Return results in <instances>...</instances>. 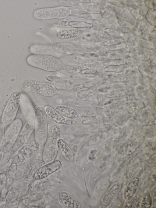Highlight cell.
Returning <instances> with one entry per match:
<instances>
[{
  "label": "cell",
  "instance_id": "4",
  "mask_svg": "<svg viewBox=\"0 0 156 208\" xmlns=\"http://www.w3.org/2000/svg\"><path fill=\"white\" fill-rule=\"evenodd\" d=\"M22 99V94L18 91H13L10 95L2 115V123L5 127L15 120Z\"/></svg>",
  "mask_w": 156,
  "mask_h": 208
},
{
  "label": "cell",
  "instance_id": "5",
  "mask_svg": "<svg viewBox=\"0 0 156 208\" xmlns=\"http://www.w3.org/2000/svg\"><path fill=\"white\" fill-rule=\"evenodd\" d=\"M22 87L25 90L45 97H51L57 93L56 87L47 82L27 79L23 81Z\"/></svg>",
  "mask_w": 156,
  "mask_h": 208
},
{
  "label": "cell",
  "instance_id": "11",
  "mask_svg": "<svg viewBox=\"0 0 156 208\" xmlns=\"http://www.w3.org/2000/svg\"><path fill=\"white\" fill-rule=\"evenodd\" d=\"M58 199L59 202L64 208H84L73 196L67 192L60 193L58 195Z\"/></svg>",
  "mask_w": 156,
  "mask_h": 208
},
{
  "label": "cell",
  "instance_id": "8",
  "mask_svg": "<svg viewBox=\"0 0 156 208\" xmlns=\"http://www.w3.org/2000/svg\"><path fill=\"white\" fill-rule=\"evenodd\" d=\"M22 125V121L20 119H15L9 125L5 132L1 151L3 152L12 141L20 134Z\"/></svg>",
  "mask_w": 156,
  "mask_h": 208
},
{
  "label": "cell",
  "instance_id": "19",
  "mask_svg": "<svg viewBox=\"0 0 156 208\" xmlns=\"http://www.w3.org/2000/svg\"><path fill=\"white\" fill-rule=\"evenodd\" d=\"M34 121L31 120H27L24 124L19 134L25 138V142L29 138L34 130Z\"/></svg>",
  "mask_w": 156,
  "mask_h": 208
},
{
  "label": "cell",
  "instance_id": "12",
  "mask_svg": "<svg viewBox=\"0 0 156 208\" xmlns=\"http://www.w3.org/2000/svg\"><path fill=\"white\" fill-rule=\"evenodd\" d=\"M52 51L56 53L66 55H73L77 51L76 46L71 43L56 42L51 45Z\"/></svg>",
  "mask_w": 156,
  "mask_h": 208
},
{
  "label": "cell",
  "instance_id": "7",
  "mask_svg": "<svg viewBox=\"0 0 156 208\" xmlns=\"http://www.w3.org/2000/svg\"><path fill=\"white\" fill-rule=\"evenodd\" d=\"M40 147L39 143L35 140L24 144L11 159L12 163L17 165L27 162L33 157Z\"/></svg>",
  "mask_w": 156,
  "mask_h": 208
},
{
  "label": "cell",
  "instance_id": "3",
  "mask_svg": "<svg viewBox=\"0 0 156 208\" xmlns=\"http://www.w3.org/2000/svg\"><path fill=\"white\" fill-rule=\"evenodd\" d=\"M34 137L35 140L39 143L40 147H44L48 133L47 116L45 109L39 106L35 113Z\"/></svg>",
  "mask_w": 156,
  "mask_h": 208
},
{
  "label": "cell",
  "instance_id": "15",
  "mask_svg": "<svg viewBox=\"0 0 156 208\" xmlns=\"http://www.w3.org/2000/svg\"><path fill=\"white\" fill-rule=\"evenodd\" d=\"M139 182V178L135 177L128 183L123 192V197L126 200L132 197L136 191Z\"/></svg>",
  "mask_w": 156,
  "mask_h": 208
},
{
  "label": "cell",
  "instance_id": "20",
  "mask_svg": "<svg viewBox=\"0 0 156 208\" xmlns=\"http://www.w3.org/2000/svg\"><path fill=\"white\" fill-rule=\"evenodd\" d=\"M43 161L42 152H37L30 161V166L31 169L34 171L37 170L41 167Z\"/></svg>",
  "mask_w": 156,
  "mask_h": 208
},
{
  "label": "cell",
  "instance_id": "14",
  "mask_svg": "<svg viewBox=\"0 0 156 208\" xmlns=\"http://www.w3.org/2000/svg\"><path fill=\"white\" fill-rule=\"evenodd\" d=\"M82 34V31L79 29L73 28H66L61 29L57 31L55 36L60 40L73 38L79 36Z\"/></svg>",
  "mask_w": 156,
  "mask_h": 208
},
{
  "label": "cell",
  "instance_id": "10",
  "mask_svg": "<svg viewBox=\"0 0 156 208\" xmlns=\"http://www.w3.org/2000/svg\"><path fill=\"white\" fill-rule=\"evenodd\" d=\"M25 142V138L22 135H17L3 151V159L7 160L12 159Z\"/></svg>",
  "mask_w": 156,
  "mask_h": 208
},
{
  "label": "cell",
  "instance_id": "16",
  "mask_svg": "<svg viewBox=\"0 0 156 208\" xmlns=\"http://www.w3.org/2000/svg\"><path fill=\"white\" fill-rule=\"evenodd\" d=\"M58 148L65 159L67 161H72L74 159V154L65 141L59 138L58 141Z\"/></svg>",
  "mask_w": 156,
  "mask_h": 208
},
{
  "label": "cell",
  "instance_id": "26",
  "mask_svg": "<svg viewBox=\"0 0 156 208\" xmlns=\"http://www.w3.org/2000/svg\"><path fill=\"white\" fill-rule=\"evenodd\" d=\"M0 177L3 178H0V179H3V180H1V182L3 184H6L7 181V178L6 174L3 173H1L0 174Z\"/></svg>",
  "mask_w": 156,
  "mask_h": 208
},
{
  "label": "cell",
  "instance_id": "9",
  "mask_svg": "<svg viewBox=\"0 0 156 208\" xmlns=\"http://www.w3.org/2000/svg\"><path fill=\"white\" fill-rule=\"evenodd\" d=\"M46 164L35 171L33 176L34 179L38 180L45 178L58 170L62 166L61 162L58 160H55Z\"/></svg>",
  "mask_w": 156,
  "mask_h": 208
},
{
  "label": "cell",
  "instance_id": "25",
  "mask_svg": "<svg viewBox=\"0 0 156 208\" xmlns=\"http://www.w3.org/2000/svg\"><path fill=\"white\" fill-rule=\"evenodd\" d=\"M35 171L32 170H31L30 172L25 177L23 180V183L25 184H26L28 183L29 181L33 177Z\"/></svg>",
  "mask_w": 156,
  "mask_h": 208
},
{
  "label": "cell",
  "instance_id": "24",
  "mask_svg": "<svg viewBox=\"0 0 156 208\" xmlns=\"http://www.w3.org/2000/svg\"><path fill=\"white\" fill-rule=\"evenodd\" d=\"M5 132V126L2 123L0 122V152L3 142Z\"/></svg>",
  "mask_w": 156,
  "mask_h": 208
},
{
  "label": "cell",
  "instance_id": "1",
  "mask_svg": "<svg viewBox=\"0 0 156 208\" xmlns=\"http://www.w3.org/2000/svg\"><path fill=\"white\" fill-rule=\"evenodd\" d=\"M26 61L32 66L49 72L58 70L62 66L59 59L50 55H31L27 57Z\"/></svg>",
  "mask_w": 156,
  "mask_h": 208
},
{
  "label": "cell",
  "instance_id": "6",
  "mask_svg": "<svg viewBox=\"0 0 156 208\" xmlns=\"http://www.w3.org/2000/svg\"><path fill=\"white\" fill-rule=\"evenodd\" d=\"M70 14V10L68 8L58 6L37 9L34 11L33 15L36 19L44 20L64 19Z\"/></svg>",
  "mask_w": 156,
  "mask_h": 208
},
{
  "label": "cell",
  "instance_id": "21",
  "mask_svg": "<svg viewBox=\"0 0 156 208\" xmlns=\"http://www.w3.org/2000/svg\"><path fill=\"white\" fill-rule=\"evenodd\" d=\"M20 193L19 189L16 188H13L8 192L5 195V198L8 203H11L15 201L17 199Z\"/></svg>",
  "mask_w": 156,
  "mask_h": 208
},
{
  "label": "cell",
  "instance_id": "23",
  "mask_svg": "<svg viewBox=\"0 0 156 208\" xmlns=\"http://www.w3.org/2000/svg\"><path fill=\"white\" fill-rule=\"evenodd\" d=\"M151 199L149 192L146 191L144 194L141 200L140 207L142 208H149L151 205Z\"/></svg>",
  "mask_w": 156,
  "mask_h": 208
},
{
  "label": "cell",
  "instance_id": "27",
  "mask_svg": "<svg viewBox=\"0 0 156 208\" xmlns=\"http://www.w3.org/2000/svg\"><path fill=\"white\" fill-rule=\"evenodd\" d=\"M2 115V109L0 108V118Z\"/></svg>",
  "mask_w": 156,
  "mask_h": 208
},
{
  "label": "cell",
  "instance_id": "22",
  "mask_svg": "<svg viewBox=\"0 0 156 208\" xmlns=\"http://www.w3.org/2000/svg\"><path fill=\"white\" fill-rule=\"evenodd\" d=\"M83 1L81 0H59L57 3L59 6L67 8L76 6Z\"/></svg>",
  "mask_w": 156,
  "mask_h": 208
},
{
  "label": "cell",
  "instance_id": "13",
  "mask_svg": "<svg viewBox=\"0 0 156 208\" xmlns=\"http://www.w3.org/2000/svg\"><path fill=\"white\" fill-rule=\"evenodd\" d=\"M120 189L119 184L117 182L112 184L102 196L101 202L104 206H107L118 194Z\"/></svg>",
  "mask_w": 156,
  "mask_h": 208
},
{
  "label": "cell",
  "instance_id": "18",
  "mask_svg": "<svg viewBox=\"0 0 156 208\" xmlns=\"http://www.w3.org/2000/svg\"><path fill=\"white\" fill-rule=\"evenodd\" d=\"M55 110L63 117L69 119H75L78 116V113L75 109L64 106H58L56 107Z\"/></svg>",
  "mask_w": 156,
  "mask_h": 208
},
{
  "label": "cell",
  "instance_id": "2",
  "mask_svg": "<svg viewBox=\"0 0 156 208\" xmlns=\"http://www.w3.org/2000/svg\"><path fill=\"white\" fill-rule=\"evenodd\" d=\"M61 129L57 125L52 126L49 129L43 152V160L45 164L55 160L58 152V141Z\"/></svg>",
  "mask_w": 156,
  "mask_h": 208
},
{
  "label": "cell",
  "instance_id": "17",
  "mask_svg": "<svg viewBox=\"0 0 156 208\" xmlns=\"http://www.w3.org/2000/svg\"><path fill=\"white\" fill-rule=\"evenodd\" d=\"M44 108L47 116L52 121L58 124H62L66 123V120L65 117L57 113L52 107L47 106Z\"/></svg>",
  "mask_w": 156,
  "mask_h": 208
}]
</instances>
